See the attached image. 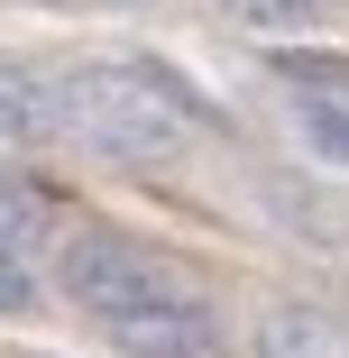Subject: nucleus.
<instances>
[{"label": "nucleus", "instance_id": "f257e3e1", "mask_svg": "<svg viewBox=\"0 0 349 358\" xmlns=\"http://www.w3.org/2000/svg\"><path fill=\"white\" fill-rule=\"evenodd\" d=\"M55 92H64V138H83L101 157H138V166L184 157L212 129V110L184 83H166L157 64H64Z\"/></svg>", "mask_w": 349, "mask_h": 358}, {"label": "nucleus", "instance_id": "f03ea898", "mask_svg": "<svg viewBox=\"0 0 349 358\" xmlns=\"http://www.w3.org/2000/svg\"><path fill=\"white\" fill-rule=\"evenodd\" d=\"M64 294L101 322V313H129V303H148V294H193V285L157 248H138L120 230H83V239H64Z\"/></svg>", "mask_w": 349, "mask_h": 358}, {"label": "nucleus", "instance_id": "7ed1b4c3", "mask_svg": "<svg viewBox=\"0 0 349 358\" xmlns=\"http://www.w3.org/2000/svg\"><path fill=\"white\" fill-rule=\"evenodd\" d=\"M101 331L129 349V358H212V313H202L193 294H148L129 313H101Z\"/></svg>", "mask_w": 349, "mask_h": 358}, {"label": "nucleus", "instance_id": "20e7f679", "mask_svg": "<svg viewBox=\"0 0 349 358\" xmlns=\"http://www.w3.org/2000/svg\"><path fill=\"white\" fill-rule=\"evenodd\" d=\"M276 74L304 92V101H294L304 148H313L322 166H349V55H285Z\"/></svg>", "mask_w": 349, "mask_h": 358}, {"label": "nucleus", "instance_id": "39448f33", "mask_svg": "<svg viewBox=\"0 0 349 358\" xmlns=\"http://www.w3.org/2000/svg\"><path fill=\"white\" fill-rule=\"evenodd\" d=\"M0 138L10 148H46V138H64V92L55 74H37V64L0 55Z\"/></svg>", "mask_w": 349, "mask_h": 358}, {"label": "nucleus", "instance_id": "423d86ee", "mask_svg": "<svg viewBox=\"0 0 349 358\" xmlns=\"http://www.w3.org/2000/svg\"><path fill=\"white\" fill-rule=\"evenodd\" d=\"M257 358H349V331L322 303H266L257 313Z\"/></svg>", "mask_w": 349, "mask_h": 358}, {"label": "nucleus", "instance_id": "0eeeda50", "mask_svg": "<svg viewBox=\"0 0 349 358\" xmlns=\"http://www.w3.org/2000/svg\"><path fill=\"white\" fill-rule=\"evenodd\" d=\"M221 10L239 28H257V37H313L331 19V0H221Z\"/></svg>", "mask_w": 349, "mask_h": 358}, {"label": "nucleus", "instance_id": "6e6552de", "mask_svg": "<svg viewBox=\"0 0 349 358\" xmlns=\"http://www.w3.org/2000/svg\"><path fill=\"white\" fill-rule=\"evenodd\" d=\"M37 239H46V202H37L28 184H0V248H19V257H28Z\"/></svg>", "mask_w": 349, "mask_h": 358}, {"label": "nucleus", "instance_id": "1a4fd4ad", "mask_svg": "<svg viewBox=\"0 0 349 358\" xmlns=\"http://www.w3.org/2000/svg\"><path fill=\"white\" fill-rule=\"evenodd\" d=\"M28 294H37V285H28V257L0 248V313H28Z\"/></svg>", "mask_w": 349, "mask_h": 358}, {"label": "nucleus", "instance_id": "9d476101", "mask_svg": "<svg viewBox=\"0 0 349 358\" xmlns=\"http://www.w3.org/2000/svg\"><path fill=\"white\" fill-rule=\"evenodd\" d=\"M101 10H138V0H101Z\"/></svg>", "mask_w": 349, "mask_h": 358}]
</instances>
